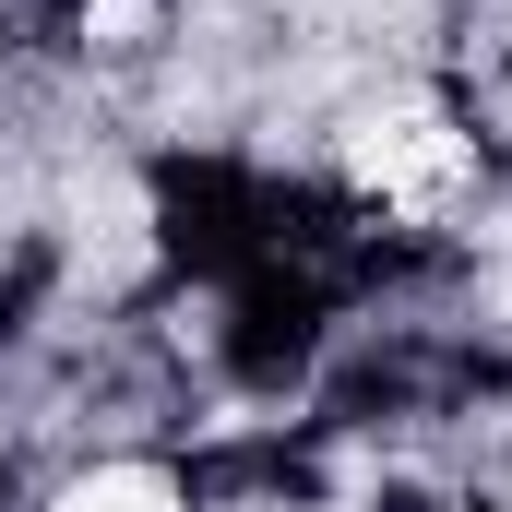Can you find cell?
<instances>
[{"mask_svg": "<svg viewBox=\"0 0 512 512\" xmlns=\"http://www.w3.org/2000/svg\"><path fill=\"white\" fill-rule=\"evenodd\" d=\"M346 167H358V191H382V203H405V215H429V203L465 191V131L441 120V108H382V120H358Z\"/></svg>", "mask_w": 512, "mask_h": 512, "instance_id": "obj_1", "label": "cell"}, {"mask_svg": "<svg viewBox=\"0 0 512 512\" xmlns=\"http://www.w3.org/2000/svg\"><path fill=\"white\" fill-rule=\"evenodd\" d=\"M84 24H96V36H143V24H155V0H84Z\"/></svg>", "mask_w": 512, "mask_h": 512, "instance_id": "obj_3", "label": "cell"}, {"mask_svg": "<svg viewBox=\"0 0 512 512\" xmlns=\"http://www.w3.org/2000/svg\"><path fill=\"white\" fill-rule=\"evenodd\" d=\"M60 512H167V477L155 465H108V477H72Z\"/></svg>", "mask_w": 512, "mask_h": 512, "instance_id": "obj_2", "label": "cell"}]
</instances>
